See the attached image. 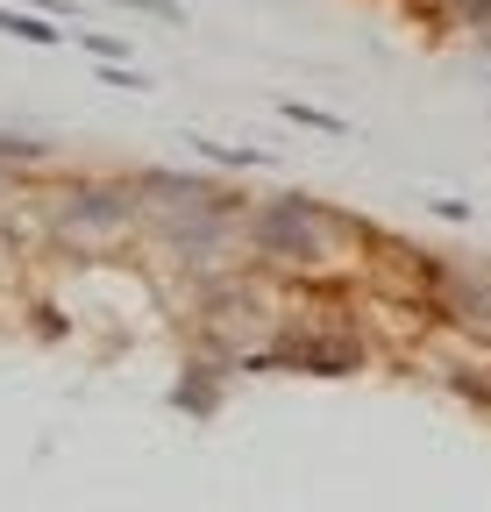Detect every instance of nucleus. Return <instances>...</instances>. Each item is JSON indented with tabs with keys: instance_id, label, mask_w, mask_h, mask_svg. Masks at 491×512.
Instances as JSON below:
<instances>
[{
	"instance_id": "39448f33",
	"label": "nucleus",
	"mask_w": 491,
	"mask_h": 512,
	"mask_svg": "<svg viewBox=\"0 0 491 512\" xmlns=\"http://www.w3.org/2000/svg\"><path fill=\"white\" fill-rule=\"evenodd\" d=\"M449 15L470 22V29H484V22H491V0H449Z\"/></svg>"
},
{
	"instance_id": "7ed1b4c3",
	"label": "nucleus",
	"mask_w": 491,
	"mask_h": 512,
	"mask_svg": "<svg viewBox=\"0 0 491 512\" xmlns=\"http://www.w3.org/2000/svg\"><path fill=\"white\" fill-rule=\"evenodd\" d=\"M0 36H22V43H57V29L43 15H15V8H0Z\"/></svg>"
},
{
	"instance_id": "20e7f679",
	"label": "nucleus",
	"mask_w": 491,
	"mask_h": 512,
	"mask_svg": "<svg viewBox=\"0 0 491 512\" xmlns=\"http://www.w3.org/2000/svg\"><path fill=\"white\" fill-rule=\"evenodd\" d=\"M285 114H292V121H314V128H328V136H349V121H335V114H314V107H299V100H285Z\"/></svg>"
},
{
	"instance_id": "423d86ee",
	"label": "nucleus",
	"mask_w": 491,
	"mask_h": 512,
	"mask_svg": "<svg viewBox=\"0 0 491 512\" xmlns=\"http://www.w3.org/2000/svg\"><path fill=\"white\" fill-rule=\"evenodd\" d=\"M129 8H150V15H164V22H178V0H129Z\"/></svg>"
},
{
	"instance_id": "f03ea898",
	"label": "nucleus",
	"mask_w": 491,
	"mask_h": 512,
	"mask_svg": "<svg viewBox=\"0 0 491 512\" xmlns=\"http://www.w3.org/2000/svg\"><path fill=\"white\" fill-rule=\"evenodd\" d=\"M57 228L65 235H114V228H129V200L107 185L93 192H65V207H57Z\"/></svg>"
},
{
	"instance_id": "f257e3e1",
	"label": "nucleus",
	"mask_w": 491,
	"mask_h": 512,
	"mask_svg": "<svg viewBox=\"0 0 491 512\" xmlns=\"http://www.w3.org/2000/svg\"><path fill=\"white\" fill-rule=\"evenodd\" d=\"M335 235H342V221L314 200H271V207L250 214V242L271 264H328Z\"/></svg>"
}]
</instances>
